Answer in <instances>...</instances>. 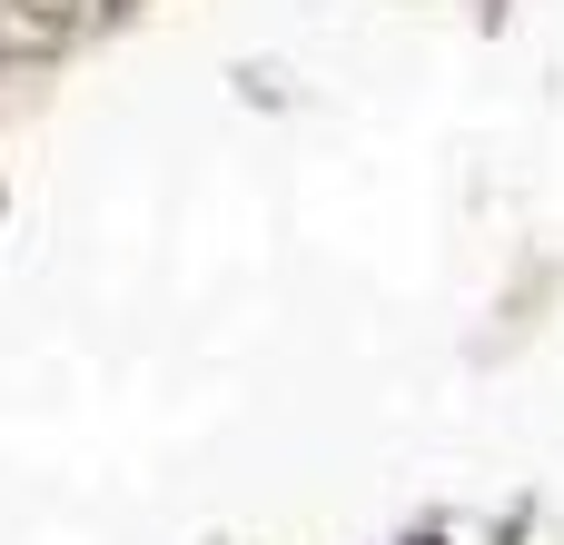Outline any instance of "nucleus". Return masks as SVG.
Returning a JSON list of instances; mask_svg holds the SVG:
<instances>
[{"instance_id": "obj_1", "label": "nucleus", "mask_w": 564, "mask_h": 545, "mask_svg": "<svg viewBox=\"0 0 564 545\" xmlns=\"http://www.w3.org/2000/svg\"><path fill=\"white\" fill-rule=\"evenodd\" d=\"M416 545H436V536H416Z\"/></svg>"}]
</instances>
